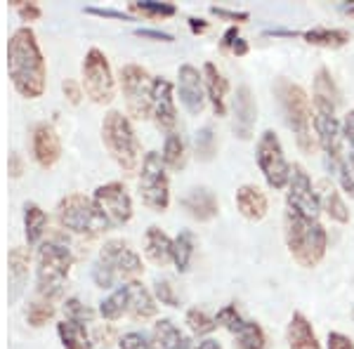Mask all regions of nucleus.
<instances>
[{
	"instance_id": "obj_57",
	"label": "nucleus",
	"mask_w": 354,
	"mask_h": 349,
	"mask_svg": "<svg viewBox=\"0 0 354 349\" xmlns=\"http://www.w3.org/2000/svg\"><path fill=\"white\" fill-rule=\"evenodd\" d=\"M194 349H222V345H220L218 340H213V337H205V340L198 342V345L194 347Z\"/></svg>"
},
{
	"instance_id": "obj_44",
	"label": "nucleus",
	"mask_w": 354,
	"mask_h": 349,
	"mask_svg": "<svg viewBox=\"0 0 354 349\" xmlns=\"http://www.w3.org/2000/svg\"><path fill=\"white\" fill-rule=\"evenodd\" d=\"M93 281L97 288H104V290H109L116 285V274L111 272L109 267L104 265V262H100V260H95V265H93Z\"/></svg>"
},
{
	"instance_id": "obj_43",
	"label": "nucleus",
	"mask_w": 354,
	"mask_h": 349,
	"mask_svg": "<svg viewBox=\"0 0 354 349\" xmlns=\"http://www.w3.org/2000/svg\"><path fill=\"white\" fill-rule=\"evenodd\" d=\"M153 297H156V302H161L165 307H180V297H177L173 283L168 281V279H156L153 281Z\"/></svg>"
},
{
	"instance_id": "obj_48",
	"label": "nucleus",
	"mask_w": 354,
	"mask_h": 349,
	"mask_svg": "<svg viewBox=\"0 0 354 349\" xmlns=\"http://www.w3.org/2000/svg\"><path fill=\"white\" fill-rule=\"evenodd\" d=\"M135 36L140 38H151V41H158V43H173V33H165V31H158V28H135Z\"/></svg>"
},
{
	"instance_id": "obj_45",
	"label": "nucleus",
	"mask_w": 354,
	"mask_h": 349,
	"mask_svg": "<svg viewBox=\"0 0 354 349\" xmlns=\"http://www.w3.org/2000/svg\"><path fill=\"white\" fill-rule=\"evenodd\" d=\"M118 347L121 349H153V342L147 337V333H142V330H128V333H123V337L118 340Z\"/></svg>"
},
{
	"instance_id": "obj_31",
	"label": "nucleus",
	"mask_w": 354,
	"mask_h": 349,
	"mask_svg": "<svg viewBox=\"0 0 354 349\" xmlns=\"http://www.w3.org/2000/svg\"><path fill=\"white\" fill-rule=\"evenodd\" d=\"M194 250H196V236H194V232H189V229L180 232L173 238V265L180 274H185L189 269Z\"/></svg>"
},
{
	"instance_id": "obj_12",
	"label": "nucleus",
	"mask_w": 354,
	"mask_h": 349,
	"mask_svg": "<svg viewBox=\"0 0 354 349\" xmlns=\"http://www.w3.org/2000/svg\"><path fill=\"white\" fill-rule=\"evenodd\" d=\"M93 203L109 227H123L133 220V198L123 182L100 185L93 194Z\"/></svg>"
},
{
	"instance_id": "obj_30",
	"label": "nucleus",
	"mask_w": 354,
	"mask_h": 349,
	"mask_svg": "<svg viewBox=\"0 0 354 349\" xmlns=\"http://www.w3.org/2000/svg\"><path fill=\"white\" fill-rule=\"evenodd\" d=\"M57 335H59V342L64 345V349H90L93 347L85 323L71 321V319H64V321L57 323Z\"/></svg>"
},
{
	"instance_id": "obj_23",
	"label": "nucleus",
	"mask_w": 354,
	"mask_h": 349,
	"mask_svg": "<svg viewBox=\"0 0 354 349\" xmlns=\"http://www.w3.org/2000/svg\"><path fill=\"white\" fill-rule=\"evenodd\" d=\"M128 314L135 321H145V319L156 317L158 305L156 297L149 288H145L140 281H128Z\"/></svg>"
},
{
	"instance_id": "obj_3",
	"label": "nucleus",
	"mask_w": 354,
	"mask_h": 349,
	"mask_svg": "<svg viewBox=\"0 0 354 349\" xmlns=\"http://www.w3.org/2000/svg\"><path fill=\"white\" fill-rule=\"evenodd\" d=\"M73 265V255L66 241L59 236H53L41 243L36 255V290L38 297L53 302L57 295H62L64 283L68 279Z\"/></svg>"
},
{
	"instance_id": "obj_18",
	"label": "nucleus",
	"mask_w": 354,
	"mask_h": 349,
	"mask_svg": "<svg viewBox=\"0 0 354 349\" xmlns=\"http://www.w3.org/2000/svg\"><path fill=\"white\" fill-rule=\"evenodd\" d=\"M31 151H33V158L41 168H53V165L59 161L62 156V142H59V135H57L55 125L43 121L33 128L31 133Z\"/></svg>"
},
{
	"instance_id": "obj_49",
	"label": "nucleus",
	"mask_w": 354,
	"mask_h": 349,
	"mask_svg": "<svg viewBox=\"0 0 354 349\" xmlns=\"http://www.w3.org/2000/svg\"><path fill=\"white\" fill-rule=\"evenodd\" d=\"M326 349H354V342L345 333H338V330H333V333H328Z\"/></svg>"
},
{
	"instance_id": "obj_32",
	"label": "nucleus",
	"mask_w": 354,
	"mask_h": 349,
	"mask_svg": "<svg viewBox=\"0 0 354 349\" xmlns=\"http://www.w3.org/2000/svg\"><path fill=\"white\" fill-rule=\"evenodd\" d=\"M100 314L106 321H116L123 314H128V285L123 283L118 288H113L111 295L100 302Z\"/></svg>"
},
{
	"instance_id": "obj_20",
	"label": "nucleus",
	"mask_w": 354,
	"mask_h": 349,
	"mask_svg": "<svg viewBox=\"0 0 354 349\" xmlns=\"http://www.w3.org/2000/svg\"><path fill=\"white\" fill-rule=\"evenodd\" d=\"M203 85H205V97H208L215 116H227V93H230V81L222 76V71L213 64V62H205L203 64Z\"/></svg>"
},
{
	"instance_id": "obj_37",
	"label": "nucleus",
	"mask_w": 354,
	"mask_h": 349,
	"mask_svg": "<svg viewBox=\"0 0 354 349\" xmlns=\"http://www.w3.org/2000/svg\"><path fill=\"white\" fill-rule=\"evenodd\" d=\"M187 326H189V330L194 335H208L213 333L215 328H218V323H215V317H210L205 309H198V307H192L187 309Z\"/></svg>"
},
{
	"instance_id": "obj_5",
	"label": "nucleus",
	"mask_w": 354,
	"mask_h": 349,
	"mask_svg": "<svg viewBox=\"0 0 354 349\" xmlns=\"http://www.w3.org/2000/svg\"><path fill=\"white\" fill-rule=\"evenodd\" d=\"M102 142L109 149L111 158L116 161L125 173H133L142 161V144L137 140V133L123 111L111 109L102 121Z\"/></svg>"
},
{
	"instance_id": "obj_47",
	"label": "nucleus",
	"mask_w": 354,
	"mask_h": 349,
	"mask_svg": "<svg viewBox=\"0 0 354 349\" xmlns=\"http://www.w3.org/2000/svg\"><path fill=\"white\" fill-rule=\"evenodd\" d=\"M62 90H64L66 100L71 102V104H81L83 100V85L78 81H73V78H66L64 83H62Z\"/></svg>"
},
{
	"instance_id": "obj_1",
	"label": "nucleus",
	"mask_w": 354,
	"mask_h": 349,
	"mask_svg": "<svg viewBox=\"0 0 354 349\" xmlns=\"http://www.w3.org/2000/svg\"><path fill=\"white\" fill-rule=\"evenodd\" d=\"M8 71L15 90L26 100H38L48 85V66L31 26H19L8 43Z\"/></svg>"
},
{
	"instance_id": "obj_51",
	"label": "nucleus",
	"mask_w": 354,
	"mask_h": 349,
	"mask_svg": "<svg viewBox=\"0 0 354 349\" xmlns=\"http://www.w3.org/2000/svg\"><path fill=\"white\" fill-rule=\"evenodd\" d=\"M210 12L215 17H220V19H230V21H236V26L241 24V21L248 19V12H234V10H225V8H210Z\"/></svg>"
},
{
	"instance_id": "obj_52",
	"label": "nucleus",
	"mask_w": 354,
	"mask_h": 349,
	"mask_svg": "<svg viewBox=\"0 0 354 349\" xmlns=\"http://www.w3.org/2000/svg\"><path fill=\"white\" fill-rule=\"evenodd\" d=\"M8 170H10V177H12V180H19V177L24 175V158H21L17 151L10 153V158H8Z\"/></svg>"
},
{
	"instance_id": "obj_55",
	"label": "nucleus",
	"mask_w": 354,
	"mask_h": 349,
	"mask_svg": "<svg viewBox=\"0 0 354 349\" xmlns=\"http://www.w3.org/2000/svg\"><path fill=\"white\" fill-rule=\"evenodd\" d=\"M248 41H245V38H241L239 36L236 41H234V45H232V55H236V57H245L248 55Z\"/></svg>"
},
{
	"instance_id": "obj_25",
	"label": "nucleus",
	"mask_w": 354,
	"mask_h": 349,
	"mask_svg": "<svg viewBox=\"0 0 354 349\" xmlns=\"http://www.w3.org/2000/svg\"><path fill=\"white\" fill-rule=\"evenodd\" d=\"M145 253L158 267L173 262V238L161 227H149L145 234Z\"/></svg>"
},
{
	"instance_id": "obj_6",
	"label": "nucleus",
	"mask_w": 354,
	"mask_h": 349,
	"mask_svg": "<svg viewBox=\"0 0 354 349\" xmlns=\"http://www.w3.org/2000/svg\"><path fill=\"white\" fill-rule=\"evenodd\" d=\"M57 220L62 229L78 236H97V234L111 229L104 222V217L97 213L95 203L85 194H66L59 203H57Z\"/></svg>"
},
{
	"instance_id": "obj_29",
	"label": "nucleus",
	"mask_w": 354,
	"mask_h": 349,
	"mask_svg": "<svg viewBox=\"0 0 354 349\" xmlns=\"http://www.w3.org/2000/svg\"><path fill=\"white\" fill-rule=\"evenodd\" d=\"M48 232V215L38 203L26 201L24 203V236L28 245L41 243L43 234Z\"/></svg>"
},
{
	"instance_id": "obj_34",
	"label": "nucleus",
	"mask_w": 354,
	"mask_h": 349,
	"mask_svg": "<svg viewBox=\"0 0 354 349\" xmlns=\"http://www.w3.org/2000/svg\"><path fill=\"white\" fill-rule=\"evenodd\" d=\"M234 337H236L234 345L239 349H267V335L262 330V326L255 321H243Z\"/></svg>"
},
{
	"instance_id": "obj_39",
	"label": "nucleus",
	"mask_w": 354,
	"mask_h": 349,
	"mask_svg": "<svg viewBox=\"0 0 354 349\" xmlns=\"http://www.w3.org/2000/svg\"><path fill=\"white\" fill-rule=\"evenodd\" d=\"M130 10L133 12H140L145 17H173L177 12V8L173 3H158V0H135V3H130Z\"/></svg>"
},
{
	"instance_id": "obj_56",
	"label": "nucleus",
	"mask_w": 354,
	"mask_h": 349,
	"mask_svg": "<svg viewBox=\"0 0 354 349\" xmlns=\"http://www.w3.org/2000/svg\"><path fill=\"white\" fill-rule=\"evenodd\" d=\"M189 28L194 33H203L208 28V21L205 19H196V17H189Z\"/></svg>"
},
{
	"instance_id": "obj_2",
	"label": "nucleus",
	"mask_w": 354,
	"mask_h": 349,
	"mask_svg": "<svg viewBox=\"0 0 354 349\" xmlns=\"http://www.w3.org/2000/svg\"><path fill=\"white\" fill-rule=\"evenodd\" d=\"M283 238H286L290 257L305 269L317 267L328 248V232L322 222L314 217L298 215L288 208L283 215Z\"/></svg>"
},
{
	"instance_id": "obj_53",
	"label": "nucleus",
	"mask_w": 354,
	"mask_h": 349,
	"mask_svg": "<svg viewBox=\"0 0 354 349\" xmlns=\"http://www.w3.org/2000/svg\"><path fill=\"white\" fill-rule=\"evenodd\" d=\"M342 137H345L347 142H350V147L354 149V109L345 113V118H342Z\"/></svg>"
},
{
	"instance_id": "obj_11",
	"label": "nucleus",
	"mask_w": 354,
	"mask_h": 349,
	"mask_svg": "<svg viewBox=\"0 0 354 349\" xmlns=\"http://www.w3.org/2000/svg\"><path fill=\"white\" fill-rule=\"evenodd\" d=\"M312 106H314V135H317V144L324 151L326 161L330 165V170L338 163V156L342 153V123L335 116V104H330L326 100H314L312 97Z\"/></svg>"
},
{
	"instance_id": "obj_24",
	"label": "nucleus",
	"mask_w": 354,
	"mask_h": 349,
	"mask_svg": "<svg viewBox=\"0 0 354 349\" xmlns=\"http://www.w3.org/2000/svg\"><path fill=\"white\" fill-rule=\"evenodd\" d=\"M286 342L288 349H322V342H319L317 333H314L310 319L302 312H295L290 317L286 328Z\"/></svg>"
},
{
	"instance_id": "obj_59",
	"label": "nucleus",
	"mask_w": 354,
	"mask_h": 349,
	"mask_svg": "<svg viewBox=\"0 0 354 349\" xmlns=\"http://www.w3.org/2000/svg\"><path fill=\"white\" fill-rule=\"evenodd\" d=\"M153 349H156V347H153Z\"/></svg>"
},
{
	"instance_id": "obj_16",
	"label": "nucleus",
	"mask_w": 354,
	"mask_h": 349,
	"mask_svg": "<svg viewBox=\"0 0 354 349\" xmlns=\"http://www.w3.org/2000/svg\"><path fill=\"white\" fill-rule=\"evenodd\" d=\"M177 93H180V102L192 116L205 109V85H203V73H198L196 66L192 64H182L177 71Z\"/></svg>"
},
{
	"instance_id": "obj_14",
	"label": "nucleus",
	"mask_w": 354,
	"mask_h": 349,
	"mask_svg": "<svg viewBox=\"0 0 354 349\" xmlns=\"http://www.w3.org/2000/svg\"><path fill=\"white\" fill-rule=\"evenodd\" d=\"M100 262H104L106 267L116 274V279H135L145 272L142 257L130 248L128 241L123 238H109L100 250Z\"/></svg>"
},
{
	"instance_id": "obj_27",
	"label": "nucleus",
	"mask_w": 354,
	"mask_h": 349,
	"mask_svg": "<svg viewBox=\"0 0 354 349\" xmlns=\"http://www.w3.org/2000/svg\"><path fill=\"white\" fill-rule=\"evenodd\" d=\"M319 201H322V210L333 222H338V225H347V222H350V208H347V203L342 201L340 191L333 185L324 182L322 194H319Z\"/></svg>"
},
{
	"instance_id": "obj_50",
	"label": "nucleus",
	"mask_w": 354,
	"mask_h": 349,
	"mask_svg": "<svg viewBox=\"0 0 354 349\" xmlns=\"http://www.w3.org/2000/svg\"><path fill=\"white\" fill-rule=\"evenodd\" d=\"M88 15H97V17H113V19H125V21H133V17L128 12H121V10H111V8H85Z\"/></svg>"
},
{
	"instance_id": "obj_10",
	"label": "nucleus",
	"mask_w": 354,
	"mask_h": 349,
	"mask_svg": "<svg viewBox=\"0 0 354 349\" xmlns=\"http://www.w3.org/2000/svg\"><path fill=\"white\" fill-rule=\"evenodd\" d=\"M255 161H258V168L265 177L267 187L274 189V191H281V189L288 187L290 163L286 161L281 140L274 130H265L260 135L258 147H255Z\"/></svg>"
},
{
	"instance_id": "obj_58",
	"label": "nucleus",
	"mask_w": 354,
	"mask_h": 349,
	"mask_svg": "<svg viewBox=\"0 0 354 349\" xmlns=\"http://www.w3.org/2000/svg\"><path fill=\"white\" fill-rule=\"evenodd\" d=\"M345 12L354 17V5H347V8H345Z\"/></svg>"
},
{
	"instance_id": "obj_13",
	"label": "nucleus",
	"mask_w": 354,
	"mask_h": 349,
	"mask_svg": "<svg viewBox=\"0 0 354 349\" xmlns=\"http://www.w3.org/2000/svg\"><path fill=\"white\" fill-rule=\"evenodd\" d=\"M288 191H286V208L293 210L298 215L314 217L319 220L322 213V201H319V194L312 185V177L302 168L300 163L290 165V180H288Z\"/></svg>"
},
{
	"instance_id": "obj_36",
	"label": "nucleus",
	"mask_w": 354,
	"mask_h": 349,
	"mask_svg": "<svg viewBox=\"0 0 354 349\" xmlns=\"http://www.w3.org/2000/svg\"><path fill=\"white\" fill-rule=\"evenodd\" d=\"M335 173H338V182L342 187V191L354 196V149H342V153L338 156V163H335Z\"/></svg>"
},
{
	"instance_id": "obj_4",
	"label": "nucleus",
	"mask_w": 354,
	"mask_h": 349,
	"mask_svg": "<svg viewBox=\"0 0 354 349\" xmlns=\"http://www.w3.org/2000/svg\"><path fill=\"white\" fill-rule=\"evenodd\" d=\"M279 95H281V106L286 113V123L290 133L295 135L302 153H312L317 147V135H314V106L305 90L298 83L281 81L279 83Z\"/></svg>"
},
{
	"instance_id": "obj_42",
	"label": "nucleus",
	"mask_w": 354,
	"mask_h": 349,
	"mask_svg": "<svg viewBox=\"0 0 354 349\" xmlns=\"http://www.w3.org/2000/svg\"><path fill=\"white\" fill-rule=\"evenodd\" d=\"M243 321H245V319L241 317V314H239V309L234 307V305H225L218 314H215V323L222 326V328H227L232 335L236 333L239 328H241Z\"/></svg>"
},
{
	"instance_id": "obj_8",
	"label": "nucleus",
	"mask_w": 354,
	"mask_h": 349,
	"mask_svg": "<svg viewBox=\"0 0 354 349\" xmlns=\"http://www.w3.org/2000/svg\"><path fill=\"white\" fill-rule=\"evenodd\" d=\"M83 73V93L95 104H111L116 97V81H113L111 64L100 48H90L81 64Z\"/></svg>"
},
{
	"instance_id": "obj_28",
	"label": "nucleus",
	"mask_w": 354,
	"mask_h": 349,
	"mask_svg": "<svg viewBox=\"0 0 354 349\" xmlns=\"http://www.w3.org/2000/svg\"><path fill=\"white\" fill-rule=\"evenodd\" d=\"M310 45H317V48H326V50H338L342 45L350 43V31L345 28H326V26H317L310 28V31L300 33Z\"/></svg>"
},
{
	"instance_id": "obj_38",
	"label": "nucleus",
	"mask_w": 354,
	"mask_h": 349,
	"mask_svg": "<svg viewBox=\"0 0 354 349\" xmlns=\"http://www.w3.org/2000/svg\"><path fill=\"white\" fill-rule=\"evenodd\" d=\"M55 317V307L50 300H43V297H38V300L28 302L26 307V321L33 326V328H41L50 321V319Z\"/></svg>"
},
{
	"instance_id": "obj_26",
	"label": "nucleus",
	"mask_w": 354,
	"mask_h": 349,
	"mask_svg": "<svg viewBox=\"0 0 354 349\" xmlns=\"http://www.w3.org/2000/svg\"><path fill=\"white\" fill-rule=\"evenodd\" d=\"M153 347L156 349H192V337L182 333L170 319H158L153 323Z\"/></svg>"
},
{
	"instance_id": "obj_54",
	"label": "nucleus",
	"mask_w": 354,
	"mask_h": 349,
	"mask_svg": "<svg viewBox=\"0 0 354 349\" xmlns=\"http://www.w3.org/2000/svg\"><path fill=\"white\" fill-rule=\"evenodd\" d=\"M236 38H239V26H230L225 31V36H222V43L220 45L225 50H232V45H234V41H236Z\"/></svg>"
},
{
	"instance_id": "obj_7",
	"label": "nucleus",
	"mask_w": 354,
	"mask_h": 349,
	"mask_svg": "<svg viewBox=\"0 0 354 349\" xmlns=\"http://www.w3.org/2000/svg\"><path fill=\"white\" fill-rule=\"evenodd\" d=\"M137 189H140V198L153 213H165L170 205V180L168 168L163 163V156L158 151H147L142 158L140 180H137Z\"/></svg>"
},
{
	"instance_id": "obj_46",
	"label": "nucleus",
	"mask_w": 354,
	"mask_h": 349,
	"mask_svg": "<svg viewBox=\"0 0 354 349\" xmlns=\"http://www.w3.org/2000/svg\"><path fill=\"white\" fill-rule=\"evenodd\" d=\"M17 15L21 17V21H36L43 15L41 5L38 3H28V0H15Z\"/></svg>"
},
{
	"instance_id": "obj_9",
	"label": "nucleus",
	"mask_w": 354,
	"mask_h": 349,
	"mask_svg": "<svg viewBox=\"0 0 354 349\" xmlns=\"http://www.w3.org/2000/svg\"><path fill=\"white\" fill-rule=\"evenodd\" d=\"M118 83H121L123 97H125V109L137 121H145L151 116V88L153 78L149 76L145 66L140 64H123L118 71Z\"/></svg>"
},
{
	"instance_id": "obj_15",
	"label": "nucleus",
	"mask_w": 354,
	"mask_h": 349,
	"mask_svg": "<svg viewBox=\"0 0 354 349\" xmlns=\"http://www.w3.org/2000/svg\"><path fill=\"white\" fill-rule=\"evenodd\" d=\"M151 118L156 123L158 130L163 133H175L177 125V109H175V97H173V83L168 78L158 76L153 78L151 88Z\"/></svg>"
},
{
	"instance_id": "obj_22",
	"label": "nucleus",
	"mask_w": 354,
	"mask_h": 349,
	"mask_svg": "<svg viewBox=\"0 0 354 349\" xmlns=\"http://www.w3.org/2000/svg\"><path fill=\"white\" fill-rule=\"evenodd\" d=\"M236 208L245 220L250 222H260L265 220L270 203H267L265 191L258 185H243L236 189Z\"/></svg>"
},
{
	"instance_id": "obj_35",
	"label": "nucleus",
	"mask_w": 354,
	"mask_h": 349,
	"mask_svg": "<svg viewBox=\"0 0 354 349\" xmlns=\"http://www.w3.org/2000/svg\"><path fill=\"white\" fill-rule=\"evenodd\" d=\"M314 100H326L330 104H340V90L326 66H322L314 76Z\"/></svg>"
},
{
	"instance_id": "obj_19",
	"label": "nucleus",
	"mask_w": 354,
	"mask_h": 349,
	"mask_svg": "<svg viewBox=\"0 0 354 349\" xmlns=\"http://www.w3.org/2000/svg\"><path fill=\"white\" fill-rule=\"evenodd\" d=\"M28 267H31V253L24 245H15L8 253V274H10V305H15L26 288Z\"/></svg>"
},
{
	"instance_id": "obj_40",
	"label": "nucleus",
	"mask_w": 354,
	"mask_h": 349,
	"mask_svg": "<svg viewBox=\"0 0 354 349\" xmlns=\"http://www.w3.org/2000/svg\"><path fill=\"white\" fill-rule=\"evenodd\" d=\"M215 133L210 125H203L201 130H196V135H194V151H196V156L201 158V161H210V158L215 156Z\"/></svg>"
},
{
	"instance_id": "obj_41",
	"label": "nucleus",
	"mask_w": 354,
	"mask_h": 349,
	"mask_svg": "<svg viewBox=\"0 0 354 349\" xmlns=\"http://www.w3.org/2000/svg\"><path fill=\"white\" fill-rule=\"evenodd\" d=\"M64 317L71 319V321H78V323H90L95 317V312L88 305H83L78 297H68L64 302Z\"/></svg>"
},
{
	"instance_id": "obj_17",
	"label": "nucleus",
	"mask_w": 354,
	"mask_h": 349,
	"mask_svg": "<svg viewBox=\"0 0 354 349\" xmlns=\"http://www.w3.org/2000/svg\"><path fill=\"white\" fill-rule=\"evenodd\" d=\"M255 121H258V104L248 85H239L232 102V130L239 140L248 142L253 137Z\"/></svg>"
},
{
	"instance_id": "obj_33",
	"label": "nucleus",
	"mask_w": 354,
	"mask_h": 349,
	"mask_svg": "<svg viewBox=\"0 0 354 349\" xmlns=\"http://www.w3.org/2000/svg\"><path fill=\"white\" fill-rule=\"evenodd\" d=\"M163 163L165 168L170 170H182L187 163V147H185V140H182L177 133H170L165 135V142H163Z\"/></svg>"
},
{
	"instance_id": "obj_21",
	"label": "nucleus",
	"mask_w": 354,
	"mask_h": 349,
	"mask_svg": "<svg viewBox=\"0 0 354 349\" xmlns=\"http://www.w3.org/2000/svg\"><path fill=\"white\" fill-rule=\"evenodd\" d=\"M182 208L187 210V215L196 222H210L213 217H218L220 203L218 196H215L210 189L205 187H196L182 198Z\"/></svg>"
}]
</instances>
